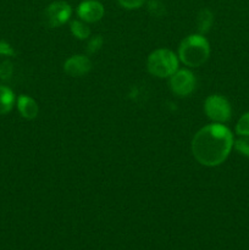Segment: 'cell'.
Masks as SVG:
<instances>
[{
  "instance_id": "1",
  "label": "cell",
  "mask_w": 249,
  "mask_h": 250,
  "mask_svg": "<svg viewBox=\"0 0 249 250\" xmlns=\"http://www.w3.org/2000/svg\"><path fill=\"white\" fill-rule=\"evenodd\" d=\"M233 136L222 124L207 125L192 139V153L195 160L208 167L224 163L233 146Z\"/></svg>"
},
{
  "instance_id": "2",
  "label": "cell",
  "mask_w": 249,
  "mask_h": 250,
  "mask_svg": "<svg viewBox=\"0 0 249 250\" xmlns=\"http://www.w3.org/2000/svg\"><path fill=\"white\" fill-rule=\"evenodd\" d=\"M210 55V45L203 34L186 37L178 48V59L188 67H199L207 62Z\"/></svg>"
},
{
  "instance_id": "3",
  "label": "cell",
  "mask_w": 249,
  "mask_h": 250,
  "mask_svg": "<svg viewBox=\"0 0 249 250\" xmlns=\"http://www.w3.org/2000/svg\"><path fill=\"white\" fill-rule=\"evenodd\" d=\"M146 67L155 77H171L178 70V58L170 49H156L148 56Z\"/></svg>"
},
{
  "instance_id": "4",
  "label": "cell",
  "mask_w": 249,
  "mask_h": 250,
  "mask_svg": "<svg viewBox=\"0 0 249 250\" xmlns=\"http://www.w3.org/2000/svg\"><path fill=\"white\" fill-rule=\"evenodd\" d=\"M205 115L216 124L227 122L231 117V105L222 95H210L204 103Z\"/></svg>"
},
{
  "instance_id": "5",
  "label": "cell",
  "mask_w": 249,
  "mask_h": 250,
  "mask_svg": "<svg viewBox=\"0 0 249 250\" xmlns=\"http://www.w3.org/2000/svg\"><path fill=\"white\" fill-rule=\"evenodd\" d=\"M72 15V7L66 1H54L44 10V20L46 26L50 28L60 27L70 20Z\"/></svg>"
},
{
  "instance_id": "6",
  "label": "cell",
  "mask_w": 249,
  "mask_h": 250,
  "mask_svg": "<svg viewBox=\"0 0 249 250\" xmlns=\"http://www.w3.org/2000/svg\"><path fill=\"white\" fill-rule=\"evenodd\" d=\"M170 89L178 97H188L194 90L197 80L189 70H177L168 81Z\"/></svg>"
},
{
  "instance_id": "7",
  "label": "cell",
  "mask_w": 249,
  "mask_h": 250,
  "mask_svg": "<svg viewBox=\"0 0 249 250\" xmlns=\"http://www.w3.org/2000/svg\"><path fill=\"white\" fill-rule=\"evenodd\" d=\"M104 14V6L98 0H84L77 7L78 17L87 23H94V22L100 21Z\"/></svg>"
},
{
  "instance_id": "8",
  "label": "cell",
  "mask_w": 249,
  "mask_h": 250,
  "mask_svg": "<svg viewBox=\"0 0 249 250\" xmlns=\"http://www.w3.org/2000/svg\"><path fill=\"white\" fill-rule=\"evenodd\" d=\"M92 68V61L85 55H73L63 63V71L71 77H82Z\"/></svg>"
},
{
  "instance_id": "9",
  "label": "cell",
  "mask_w": 249,
  "mask_h": 250,
  "mask_svg": "<svg viewBox=\"0 0 249 250\" xmlns=\"http://www.w3.org/2000/svg\"><path fill=\"white\" fill-rule=\"evenodd\" d=\"M17 109L23 119L33 120L38 116V104L33 98L28 97V95H20L17 99Z\"/></svg>"
},
{
  "instance_id": "10",
  "label": "cell",
  "mask_w": 249,
  "mask_h": 250,
  "mask_svg": "<svg viewBox=\"0 0 249 250\" xmlns=\"http://www.w3.org/2000/svg\"><path fill=\"white\" fill-rule=\"evenodd\" d=\"M15 104V94L10 88L0 85V115L10 112Z\"/></svg>"
},
{
  "instance_id": "11",
  "label": "cell",
  "mask_w": 249,
  "mask_h": 250,
  "mask_svg": "<svg viewBox=\"0 0 249 250\" xmlns=\"http://www.w3.org/2000/svg\"><path fill=\"white\" fill-rule=\"evenodd\" d=\"M214 22V15L209 9H202L197 17V28L200 34H205L210 31Z\"/></svg>"
},
{
  "instance_id": "12",
  "label": "cell",
  "mask_w": 249,
  "mask_h": 250,
  "mask_svg": "<svg viewBox=\"0 0 249 250\" xmlns=\"http://www.w3.org/2000/svg\"><path fill=\"white\" fill-rule=\"evenodd\" d=\"M71 33L73 37L80 41H85L90 37V29L83 21H72L71 22Z\"/></svg>"
},
{
  "instance_id": "13",
  "label": "cell",
  "mask_w": 249,
  "mask_h": 250,
  "mask_svg": "<svg viewBox=\"0 0 249 250\" xmlns=\"http://www.w3.org/2000/svg\"><path fill=\"white\" fill-rule=\"evenodd\" d=\"M237 134L242 137L249 136V112H246L236 125Z\"/></svg>"
},
{
  "instance_id": "14",
  "label": "cell",
  "mask_w": 249,
  "mask_h": 250,
  "mask_svg": "<svg viewBox=\"0 0 249 250\" xmlns=\"http://www.w3.org/2000/svg\"><path fill=\"white\" fill-rule=\"evenodd\" d=\"M103 44H104V39H103L102 36H94L93 38L89 39L87 45V51L88 54H95L97 51H99L102 49Z\"/></svg>"
},
{
  "instance_id": "15",
  "label": "cell",
  "mask_w": 249,
  "mask_h": 250,
  "mask_svg": "<svg viewBox=\"0 0 249 250\" xmlns=\"http://www.w3.org/2000/svg\"><path fill=\"white\" fill-rule=\"evenodd\" d=\"M233 146L238 153H241L243 156L249 158V136L242 137L241 139L234 142Z\"/></svg>"
},
{
  "instance_id": "16",
  "label": "cell",
  "mask_w": 249,
  "mask_h": 250,
  "mask_svg": "<svg viewBox=\"0 0 249 250\" xmlns=\"http://www.w3.org/2000/svg\"><path fill=\"white\" fill-rule=\"evenodd\" d=\"M148 11L150 12L153 16H163L165 14V6L161 4L159 0H150L148 2Z\"/></svg>"
},
{
  "instance_id": "17",
  "label": "cell",
  "mask_w": 249,
  "mask_h": 250,
  "mask_svg": "<svg viewBox=\"0 0 249 250\" xmlns=\"http://www.w3.org/2000/svg\"><path fill=\"white\" fill-rule=\"evenodd\" d=\"M14 72V66L10 61H4L0 63V80H9Z\"/></svg>"
},
{
  "instance_id": "18",
  "label": "cell",
  "mask_w": 249,
  "mask_h": 250,
  "mask_svg": "<svg viewBox=\"0 0 249 250\" xmlns=\"http://www.w3.org/2000/svg\"><path fill=\"white\" fill-rule=\"evenodd\" d=\"M117 1H119V4L121 5L124 9L134 10L143 6V4L146 1V0H117Z\"/></svg>"
},
{
  "instance_id": "19",
  "label": "cell",
  "mask_w": 249,
  "mask_h": 250,
  "mask_svg": "<svg viewBox=\"0 0 249 250\" xmlns=\"http://www.w3.org/2000/svg\"><path fill=\"white\" fill-rule=\"evenodd\" d=\"M16 54L15 49L10 45L7 42L0 41V55L4 56H14Z\"/></svg>"
}]
</instances>
